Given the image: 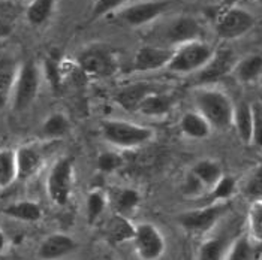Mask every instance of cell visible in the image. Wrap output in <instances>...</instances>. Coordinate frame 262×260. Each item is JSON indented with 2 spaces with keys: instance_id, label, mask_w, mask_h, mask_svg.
<instances>
[{
  "instance_id": "cell-43",
  "label": "cell",
  "mask_w": 262,
  "mask_h": 260,
  "mask_svg": "<svg viewBox=\"0 0 262 260\" xmlns=\"http://www.w3.org/2000/svg\"><path fill=\"white\" fill-rule=\"evenodd\" d=\"M255 2H258V3H261L262 5V0H255Z\"/></svg>"
},
{
  "instance_id": "cell-4",
  "label": "cell",
  "mask_w": 262,
  "mask_h": 260,
  "mask_svg": "<svg viewBox=\"0 0 262 260\" xmlns=\"http://www.w3.org/2000/svg\"><path fill=\"white\" fill-rule=\"evenodd\" d=\"M101 132L103 139L117 148H138L155 139V130L132 121H102Z\"/></svg>"
},
{
  "instance_id": "cell-30",
  "label": "cell",
  "mask_w": 262,
  "mask_h": 260,
  "mask_svg": "<svg viewBox=\"0 0 262 260\" xmlns=\"http://www.w3.org/2000/svg\"><path fill=\"white\" fill-rule=\"evenodd\" d=\"M258 257V253L249 240L247 233H243L242 237H237L232 241L226 250L223 260H255Z\"/></svg>"
},
{
  "instance_id": "cell-11",
  "label": "cell",
  "mask_w": 262,
  "mask_h": 260,
  "mask_svg": "<svg viewBox=\"0 0 262 260\" xmlns=\"http://www.w3.org/2000/svg\"><path fill=\"white\" fill-rule=\"evenodd\" d=\"M135 253L141 260H161L166 250V241L158 226L153 223H140L134 233Z\"/></svg>"
},
{
  "instance_id": "cell-26",
  "label": "cell",
  "mask_w": 262,
  "mask_h": 260,
  "mask_svg": "<svg viewBox=\"0 0 262 260\" xmlns=\"http://www.w3.org/2000/svg\"><path fill=\"white\" fill-rule=\"evenodd\" d=\"M247 237L258 256H262V200L252 202L247 214Z\"/></svg>"
},
{
  "instance_id": "cell-14",
  "label": "cell",
  "mask_w": 262,
  "mask_h": 260,
  "mask_svg": "<svg viewBox=\"0 0 262 260\" xmlns=\"http://www.w3.org/2000/svg\"><path fill=\"white\" fill-rule=\"evenodd\" d=\"M17 159V181L32 180L43 166V154L36 145H21L15 150Z\"/></svg>"
},
{
  "instance_id": "cell-42",
  "label": "cell",
  "mask_w": 262,
  "mask_h": 260,
  "mask_svg": "<svg viewBox=\"0 0 262 260\" xmlns=\"http://www.w3.org/2000/svg\"><path fill=\"white\" fill-rule=\"evenodd\" d=\"M240 0H222V3L225 5V8H231V6H237Z\"/></svg>"
},
{
  "instance_id": "cell-28",
  "label": "cell",
  "mask_w": 262,
  "mask_h": 260,
  "mask_svg": "<svg viewBox=\"0 0 262 260\" xmlns=\"http://www.w3.org/2000/svg\"><path fill=\"white\" fill-rule=\"evenodd\" d=\"M237 192V181L231 175H223L219 180V182L202 198L201 200H205L204 205L210 203H217V202H228L232 199V196Z\"/></svg>"
},
{
  "instance_id": "cell-31",
  "label": "cell",
  "mask_w": 262,
  "mask_h": 260,
  "mask_svg": "<svg viewBox=\"0 0 262 260\" xmlns=\"http://www.w3.org/2000/svg\"><path fill=\"white\" fill-rule=\"evenodd\" d=\"M17 181V159L15 150H0V188H8Z\"/></svg>"
},
{
  "instance_id": "cell-38",
  "label": "cell",
  "mask_w": 262,
  "mask_h": 260,
  "mask_svg": "<svg viewBox=\"0 0 262 260\" xmlns=\"http://www.w3.org/2000/svg\"><path fill=\"white\" fill-rule=\"evenodd\" d=\"M252 115H253V126H252V144L255 147L262 148V103L255 102L252 103Z\"/></svg>"
},
{
  "instance_id": "cell-1",
  "label": "cell",
  "mask_w": 262,
  "mask_h": 260,
  "mask_svg": "<svg viewBox=\"0 0 262 260\" xmlns=\"http://www.w3.org/2000/svg\"><path fill=\"white\" fill-rule=\"evenodd\" d=\"M193 103L213 129L225 130L232 126L234 102L221 88L211 85L196 88L193 91Z\"/></svg>"
},
{
  "instance_id": "cell-33",
  "label": "cell",
  "mask_w": 262,
  "mask_h": 260,
  "mask_svg": "<svg viewBox=\"0 0 262 260\" xmlns=\"http://www.w3.org/2000/svg\"><path fill=\"white\" fill-rule=\"evenodd\" d=\"M106 209V196L101 190H92L89 192L85 198V217L89 224L96 223L98 219Z\"/></svg>"
},
{
  "instance_id": "cell-10",
  "label": "cell",
  "mask_w": 262,
  "mask_h": 260,
  "mask_svg": "<svg viewBox=\"0 0 262 260\" xmlns=\"http://www.w3.org/2000/svg\"><path fill=\"white\" fill-rule=\"evenodd\" d=\"M255 17L244 8H225L216 20V33L223 40L240 39L255 27Z\"/></svg>"
},
{
  "instance_id": "cell-6",
  "label": "cell",
  "mask_w": 262,
  "mask_h": 260,
  "mask_svg": "<svg viewBox=\"0 0 262 260\" xmlns=\"http://www.w3.org/2000/svg\"><path fill=\"white\" fill-rule=\"evenodd\" d=\"M42 84V69L35 60H26L17 69L12 91V106L15 111H26L38 98Z\"/></svg>"
},
{
  "instance_id": "cell-29",
  "label": "cell",
  "mask_w": 262,
  "mask_h": 260,
  "mask_svg": "<svg viewBox=\"0 0 262 260\" xmlns=\"http://www.w3.org/2000/svg\"><path fill=\"white\" fill-rule=\"evenodd\" d=\"M17 69L12 63H0V112L9 105L12 99Z\"/></svg>"
},
{
  "instance_id": "cell-21",
  "label": "cell",
  "mask_w": 262,
  "mask_h": 260,
  "mask_svg": "<svg viewBox=\"0 0 262 260\" xmlns=\"http://www.w3.org/2000/svg\"><path fill=\"white\" fill-rule=\"evenodd\" d=\"M3 214L9 219L23 223H36L43 216L40 205L35 200H17L15 203L5 206Z\"/></svg>"
},
{
  "instance_id": "cell-44",
  "label": "cell",
  "mask_w": 262,
  "mask_h": 260,
  "mask_svg": "<svg viewBox=\"0 0 262 260\" xmlns=\"http://www.w3.org/2000/svg\"><path fill=\"white\" fill-rule=\"evenodd\" d=\"M261 84H262V77H261Z\"/></svg>"
},
{
  "instance_id": "cell-24",
  "label": "cell",
  "mask_w": 262,
  "mask_h": 260,
  "mask_svg": "<svg viewBox=\"0 0 262 260\" xmlns=\"http://www.w3.org/2000/svg\"><path fill=\"white\" fill-rule=\"evenodd\" d=\"M135 233V224L130 223V219L116 214L106 223V237L114 244H123L126 241H132Z\"/></svg>"
},
{
  "instance_id": "cell-27",
  "label": "cell",
  "mask_w": 262,
  "mask_h": 260,
  "mask_svg": "<svg viewBox=\"0 0 262 260\" xmlns=\"http://www.w3.org/2000/svg\"><path fill=\"white\" fill-rule=\"evenodd\" d=\"M56 0H32L26 11V20L33 27H40L51 18Z\"/></svg>"
},
{
  "instance_id": "cell-8",
  "label": "cell",
  "mask_w": 262,
  "mask_h": 260,
  "mask_svg": "<svg viewBox=\"0 0 262 260\" xmlns=\"http://www.w3.org/2000/svg\"><path fill=\"white\" fill-rule=\"evenodd\" d=\"M231 208V200L228 202H217L210 205H202L195 209L186 211L180 214L179 224L189 233L193 235H204L210 232L219 221L226 216Z\"/></svg>"
},
{
  "instance_id": "cell-13",
  "label": "cell",
  "mask_w": 262,
  "mask_h": 260,
  "mask_svg": "<svg viewBox=\"0 0 262 260\" xmlns=\"http://www.w3.org/2000/svg\"><path fill=\"white\" fill-rule=\"evenodd\" d=\"M237 57L231 48H221L214 50L213 57L208 60V63L198 72V81L201 84H213L217 82L226 75L232 74L235 64H237Z\"/></svg>"
},
{
  "instance_id": "cell-40",
  "label": "cell",
  "mask_w": 262,
  "mask_h": 260,
  "mask_svg": "<svg viewBox=\"0 0 262 260\" xmlns=\"http://www.w3.org/2000/svg\"><path fill=\"white\" fill-rule=\"evenodd\" d=\"M12 35V26L6 21L0 20V39L9 38Z\"/></svg>"
},
{
  "instance_id": "cell-5",
  "label": "cell",
  "mask_w": 262,
  "mask_h": 260,
  "mask_svg": "<svg viewBox=\"0 0 262 260\" xmlns=\"http://www.w3.org/2000/svg\"><path fill=\"white\" fill-rule=\"evenodd\" d=\"M214 48L205 40H193L183 43L174 48L172 59L169 61L166 70L172 74H195L200 72L202 67L213 57Z\"/></svg>"
},
{
  "instance_id": "cell-23",
  "label": "cell",
  "mask_w": 262,
  "mask_h": 260,
  "mask_svg": "<svg viewBox=\"0 0 262 260\" xmlns=\"http://www.w3.org/2000/svg\"><path fill=\"white\" fill-rule=\"evenodd\" d=\"M232 74L235 78L243 82H252L262 77V56L261 54H249L237 61Z\"/></svg>"
},
{
  "instance_id": "cell-25",
  "label": "cell",
  "mask_w": 262,
  "mask_h": 260,
  "mask_svg": "<svg viewBox=\"0 0 262 260\" xmlns=\"http://www.w3.org/2000/svg\"><path fill=\"white\" fill-rule=\"evenodd\" d=\"M71 132V121L63 112L50 114L40 124V133L45 139H60Z\"/></svg>"
},
{
  "instance_id": "cell-3",
  "label": "cell",
  "mask_w": 262,
  "mask_h": 260,
  "mask_svg": "<svg viewBox=\"0 0 262 260\" xmlns=\"http://www.w3.org/2000/svg\"><path fill=\"white\" fill-rule=\"evenodd\" d=\"M204 24L198 18L192 15H176L156 29V42L153 43L174 50L187 42L204 40Z\"/></svg>"
},
{
  "instance_id": "cell-19",
  "label": "cell",
  "mask_w": 262,
  "mask_h": 260,
  "mask_svg": "<svg viewBox=\"0 0 262 260\" xmlns=\"http://www.w3.org/2000/svg\"><path fill=\"white\" fill-rule=\"evenodd\" d=\"M111 203H113L116 214L130 219L141 205V193L137 188L123 187L113 195Z\"/></svg>"
},
{
  "instance_id": "cell-2",
  "label": "cell",
  "mask_w": 262,
  "mask_h": 260,
  "mask_svg": "<svg viewBox=\"0 0 262 260\" xmlns=\"http://www.w3.org/2000/svg\"><path fill=\"white\" fill-rule=\"evenodd\" d=\"M77 64L84 75L95 80H106L119 72L120 57L111 45L96 42L81 50L77 56Z\"/></svg>"
},
{
  "instance_id": "cell-17",
  "label": "cell",
  "mask_w": 262,
  "mask_h": 260,
  "mask_svg": "<svg viewBox=\"0 0 262 260\" xmlns=\"http://www.w3.org/2000/svg\"><path fill=\"white\" fill-rule=\"evenodd\" d=\"M174 106V99L171 94L156 88L150 94H147L138 106V114L151 119H162L171 112Z\"/></svg>"
},
{
  "instance_id": "cell-9",
  "label": "cell",
  "mask_w": 262,
  "mask_h": 260,
  "mask_svg": "<svg viewBox=\"0 0 262 260\" xmlns=\"http://www.w3.org/2000/svg\"><path fill=\"white\" fill-rule=\"evenodd\" d=\"M74 160L60 157L53 163L47 177V195L56 206H66L74 188Z\"/></svg>"
},
{
  "instance_id": "cell-18",
  "label": "cell",
  "mask_w": 262,
  "mask_h": 260,
  "mask_svg": "<svg viewBox=\"0 0 262 260\" xmlns=\"http://www.w3.org/2000/svg\"><path fill=\"white\" fill-rule=\"evenodd\" d=\"M179 126L183 135L189 139H207L213 132L211 124L205 120L196 109L186 111L180 119Z\"/></svg>"
},
{
  "instance_id": "cell-12",
  "label": "cell",
  "mask_w": 262,
  "mask_h": 260,
  "mask_svg": "<svg viewBox=\"0 0 262 260\" xmlns=\"http://www.w3.org/2000/svg\"><path fill=\"white\" fill-rule=\"evenodd\" d=\"M174 50L162 45L147 43L137 50L134 60H132V69L135 72H155L166 69L169 61L172 59Z\"/></svg>"
},
{
  "instance_id": "cell-41",
  "label": "cell",
  "mask_w": 262,
  "mask_h": 260,
  "mask_svg": "<svg viewBox=\"0 0 262 260\" xmlns=\"http://www.w3.org/2000/svg\"><path fill=\"white\" fill-rule=\"evenodd\" d=\"M6 248H8V237L5 235L3 230H0V253H5Z\"/></svg>"
},
{
  "instance_id": "cell-34",
  "label": "cell",
  "mask_w": 262,
  "mask_h": 260,
  "mask_svg": "<svg viewBox=\"0 0 262 260\" xmlns=\"http://www.w3.org/2000/svg\"><path fill=\"white\" fill-rule=\"evenodd\" d=\"M243 193L252 202L262 200V164H258L243 185Z\"/></svg>"
},
{
  "instance_id": "cell-20",
  "label": "cell",
  "mask_w": 262,
  "mask_h": 260,
  "mask_svg": "<svg viewBox=\"0 0 262 260\" xmlns=\"http://www.w3.org/2000/svg\"><path fill=\"white\" fill-rule=\"evenodd\" d=\"M232 126L235 127L237 136L243 144H246V145L252 144V126H253L252 103H249V102L234 103Z\"/></svg>"
},
{
  "instance_id": "cell-32",
  "label": "cell",
  "mask_w": 262,
  "mask_h": 260,
  "mask_svg": "<svg viewBox=\"0 0 262 260\" xmlns=\"http://www.w3.org/2000/svg\"><path fill=\"white\" fill-rule=\"evenodd\" d=\"M228 237H216L204 241L198 250V260H223L229 247Z\"/></svg>"
},
{
  "instance_id": "cell-22",
  "label": "cell",
  "mask_w": 262,
  "mask_h": 260,
  "mask_svg": "<svg viewBox=\"0 0 262 260\" xmlns=\"http://www.w3.org/2000/svg\"><path fill=\"white\" fill-rule=\"evenodd\" d=\"M190 172H193L201 182L207 187V190L210 192L219 180L222 178L223 175V169L221 166V163L213 159H201V160L195 161L193 166L190 168ZM207 192V193H208Z\"/></svg>"
},
{
  "instance_id": "cell-7",
  "label": "cell",
  "mask_w": 262,
  "mask_h": 260,
  "mask_svg": "<svg viewBox=\"0 0 262 260\" xmlns=\"http://www.w3.org/2000/svg\"><path fill=\"white\" fill-rule=\"evenodd\" d=\"M168 8L169 2L166 0H140L124 5L113 14V18L126 27L140 29L159 20Z\"/></svg>"
},
{
  "instance_id": "cell-39",
  "label": "cell",
  "mask_w": 262,
  "mask_h": 260,
  "mask_svg": "<svg viewBox=\"0 0 262 260\" xmlns=\"http://www.w3.org/2000/svg\"><path fill=\"white\" fill-rule=\"evenodd\" d=\"M42 72H45L47 80L51 82L53 87L60 84V64H59V61L48 59V60L45 61V64H43V70Z\"/></svg>"
},
{
  "instance_id": "cell-35",
  "label": "cell",
  "mask_w": 262,
  "mask_h": 260,
  "mask_svg": "<svg viewBox=\"0 0 262 260\" xmlns=\"http://www.w3.org/2000/svg\"><path fill=\"white\" fill-rule=\"evenodd\" d=\"M207 187L201 182V180L193 174L187 172L182 184V193L187 199H202L207 195Z\"/></svg>"
},
{
  "instance_id": "cell-16",
  "label": "cell",
  "mask_w": 262,
  "mask_h": 260,
  "mask_svg": "<svg viewBox=\"0 0 262 260\" xmlns=\"http://www.w3.org/2000/svg\"><path fill=\"white\" fill-rule=\"evenodd\" d=\"M156 88L158 87L150 82H134L120 88L114 94V102L127 112H137L142 99Z\"/></svg>"
},
{
  "instance_id": "cell-37",
  "label": "cell",
  "mask_w": 262,
  "mask_h": 260,
  "mask_svg": "<svg viewBox=\"0 0 262 260\" xmlns=\"http://www.w3.org/2000/svg\"><path fill=\"white\" fill-rule=\"evenodd\" d=\"M129 0H96L92 8V18L98 20L108 15H113L124 5H127Z\"/></svg>"
},
{
  "instance_id": "cell-36",
  "label": "cell",
  "mask_w": 262,
  "mask_h": 260,
  "mask_svg": "<svg viewBox=\"0 0 262 260\" xmlns=\"http://www.w3.org/2000/svg\"><path fill=\"white\" fill-rule=\"evenodd\" d=\"M124 164L121 154L114 151H103L96 159V168L102 174H113Z\"/></svg>"
},
{
  "instance_id": "cell-15",
  "label": "cell",
  "mask_w": 262,
  "mask_h": 260,
  "mask_svg": "<svg viewBox=\"0 0 262 260\" xmlns=\"http://www.w3.org/2000/svg\"><path fill=\"white\" fill-rule=\"evenodd\" d=\"M77 242L68 233H51L45 237L38 247V257L40 260H57L75 251Z\"/></svg>"
}]
</instances>
